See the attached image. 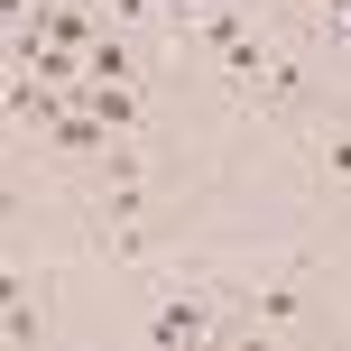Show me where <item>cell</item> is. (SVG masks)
<instances>
[{"label":"cell","mask_w":351,"mask_h":351,"mask_svg":"<svg viewBox=\"0 0 351 351\" xmlns=\"http://www.w3.org/2000/svg\"><path fill=\"white\" fill-rule=\"evenodd\" d=\"M93 74H102V84H121V74H130V47H121V37H93Z\"/></svg>","instance_id":"3"},{"label":"cell","mask_w":351,"mask_h":351,"mask_svg":"<svg viewBox=\"0 0 351 351\" xmlns=\"http://www.w3.org/2000/svg\"><path fill=\"white\" fill-rule=\"evenodd\" d=\"M324 167H333V176H351V130H333V139H324Z\"/></svg>","instance_id":"4"},{"label":"cell","mask_w":351,"mask_h":351,"mask_svg":"<svg viewBox=\"0 0 351 351\" xmlns=\"http://www.w3.org/2000/svg\"><path fill=\"white\" fill-rule=\"evenodd\" d=\"M204 333H213V315L194 296H167L158 315H148V342H204Z\"/></svg>","instance_id":"1"},{"label":"cell","mask_w":351,"mask_h":351,"mask_svg":"<svg viewBox=\"0 0 351 351\" xmlns=\"http://www.w3.org/2000/svg\"><path fill=\"white\" fill-rule=\"evenodd\" d=\"M84 111H93L102 130H139V102H130L121 84H102V74H84Z\"/></svg>","instance_id":"2"}]
</instances>
